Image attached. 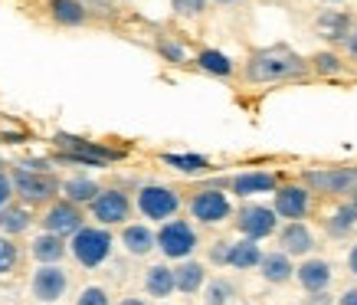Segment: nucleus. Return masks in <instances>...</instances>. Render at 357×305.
Here are the masks:
<instances>
[{"instance_id":"nucleus-1","label":"nucleus","mask_w":357,"mask_h":305,"mask_svg":"<svg viewBox=\"0 0 357 305\" xmlns=\"http://www.w3.org/2000/svg\"><path fill=\"white\" fill-rule=\"evenodd\" d=\"M312 73L308 59L289 50V46H269V50H259L246 59V69L243 76L252 82V86H272V82H292V79H305Z\"/></svg>"},{"instance_id":"nucleus-2","label":"nucleus","mask_w":357,"mask_h":305,"mask_svg":"<svg viewBox=\"0 0 357 305\" xmlns=\"http://www.w3.org/2000/svg\"><path fill=\"white\" fill-rule=\"evenodd\" d=\"M112 246H115V240H112V233L105 227H82L69 243V253L76 256L79 266L96 269L112 256Z\"/></svg>"},{"instance_id":"nucleus-3","label":"nucleus","mask_w":357,"mask_h":305,"mask_svg":"<svg viewBox=\"0 0 357 305\" xmlns=\"http://www.w3.org/2000/svg\"><path fill=\"white\" fill-rule=\"evenodd\" d=\"M302 184L312 194H357V168H308Z\"/></svg>"},{"instance_id":"nucleus-4","label":"nucleus","mask_w":357,"mask_h":305,"mask_svg":"<svg viewBox=\"0 0 357 305\" xmlns=\"http://www.w3.org/2000/svg\"><path fill=\"white\" fill-rule=\"evenodd\" d=\"M135 204H138L141 217L144 220H158V223H167V220L181 210V194L167 184H144L135 197Z\"/></svg>"},{"instance_id":"nucleus-5","label":"nucleus","mask_w":357,"mask_h":305,"mask_svg":"<svg viewBox=\"0 0 357 305\" xmlns=\"http://www.w3.org/2000/svg\"><path fill=\"white\" fill-rule=\"evenodd\" d=\"M56 142L63 144V161H73V164H82V168H102L109 161H121L125 151L119 148H102L96 142H86V138H73V135H59Z\"/></svg>"},{"instance_id":"nucleus-6","label":"nucleus","mask_w":357,"mask_h":305,"mask_svg":"<svg viewBox=\"0 0 357 305\" xmlns=\"http://www.w3.org/2000/svg\"><path fill=\"white\" fill-rule=\"evenodd\" d=\"M158 250L167 256V260L184 262L194 256L197 250V230L187 223V220H167L158 230Z\"/></svg>"},{"instance_id":"nucleus-7","label":"nucleus","mask_w":357,"mask_h":305,"mask_svg":"<svg viewBox=\"0 0 357 305\" xmlns=\"http://www.w3.org/2000/svg\"><path fill=\"white\" fill-rule=\"evenodd\" d=\"M13 194H20L26 204H46V200H53L59 184H56L53 174H46V171H30L26 164L20 168H13Z\"/></svg>"},{"instance_id":"nucleus-8","label":"nucleus","mask_w":357,"mask_h":305,"mask_svg":"<svg viewBox=\"0 0 357 305\" xmlns=\"http://www.w3.org/2000/svg\"><path fill=\"white\" fill-rule=\"evenodd\" d=\"M236 230L246 240H266L272 233H279V214L266 204H243L236 210Z\"/></svg>"},{"instance_id":"nucleus-9","label":"nucleus","mask_w":357,"mask_h":305,"mask_svg":"<svg viewBox=\"0 0 357 305\" xmlns=\"http://www.w3.org/2000/svg\"><path fill=\"white\" fill-rule=\"evenodd\" d=\"M190 217L197 223H206V227H213V223H223V220L233 217V204H229V197L217 187H206V191H197L190 197Z\"/></svg>"},{"instance_id":"nucleus-10","label":"nucleus","mask_w":357,"mask_h":305,"mask_svg":"<svg viewBox=\"0 0 357 305\" xmlns=\"http://www.w3.org/2000/svg\"><path fill=\"white\" fill-rule=\"evenodd\" d=\"M272 210L279 214V220H305L312 210V191L305 184H282L272 194Z\"/></svg>"},{"instance_id":"nucleus-11","label":"nucleus","mask_w":357,"mask_h":305,"mask_svg":"<svg viewBox=\"0 0 357 305\" xmlns=\"http://www.w3.org/2000/svg\"><path fill=\"white\" fill-rule=\"evenodd\" d=\"M89 210H92V217H96L102 227H115V223H125V220L131 217V200L125 191L109 187V191H102V194L89 204Z\"/></svg>"},{"instance_id":"nucleus-12","label":"nucleus","mask_w":357,"mask_h":305,"mask_svg":"<svg viewBox=\"0 0 357 305\" xmlns=\"http://www.w3.org/2000/svg\"><path fill=\"white\" fill-rule=\"evenodd\" d=\"M43 227H46V233H53V237H63L66 240V237H76L86 223H82V210H79L73 200H56L53 207L46 210Z\"/></svg>"},{"instance_id":"nucleus-13","label":"nucleus","mask_w":357,"mask_h":305,"mask_svg":"<svg viewBox=\"0 0 357 305\" xmlns=\"http://www.w3.org/2000/svg\"><path fill=\"white\" fill-rule=\"evenodd\" d=\"M66 285H69V279H66V273L59 269V266H40L36 273H33V299H40V302H56V299H63Z\"/></svg>"},{"instance_id":"nucleus-14","label":"nucleus","mask_w":357,"mask_h":305,"mask_svg":"<svg viewBox=\"0 0 357 305\" xmlns=\"http://www.w3.org/2000/svg\"><path fill=\"white\" fill-rule=\"evenodd\" d=\"M295 279H298V285H302L305 292H328V285H331V279H335V269H331V262L328 260H318V256H312V260H305L298 269H295Z\"/></svg>"},{"instance_id":"nucleus-15","label":"nucleus","mask_w":357,"mask_h":305,"mask_svg":"<svg viewBox=\"0 0 357 305\" xmlns=\"http://www.w3.org/2000/svg\"><path fill=\"white\" fill-rule=\"evenodd\" d=\"M279 246L285 256H308L314 250V233L302 220H292V223H285L279 230Z\"/></svg>"},{"instance_id":"nucleus-16","label":"nucleus","mask_w":357,"mask_h":305,"mask_svg":"<svg viewBox=\"0 0 357 305\" xmlns=\"http://www.w3.org/2000/svg\"><path fill=\"white\" fill-rule=\"evenodd\" d=\"M229 191L236 197H252V194H275L279 191V177L269 174V171H246V174H236L229 181Z\"/></svg>"},{"instance_id":"nucleus-17","label":"nucleus","mask_w":357,"mask_h":305,"mask_svg":"<svg viewBox=\"0 0 357 305\" xmlns=\"http://www.w3.org/2000/svg\"><path fill=\"white\" fill-rule=\"evenodd\" d=\"M121 246L128 256H148V253L158 250V233L144 223H128L121 230Z\"/></svg>"},{"instance_id":"nucleus-18","label":"nucleus","mask_w":357,"mask_h":305,"mask_svg":"<svg viewBox=\"0 0 357 305\" xmlns=\"http://www.w3.org/2000/svg\"><path fill=\"white\" fill-rule=\"evenodd\" d=\"M314 30L321 33L325 40H331V43H344V36L351 30H354V17H347L344 10H325L321 17H318V23H314Z\"/></svg>"},{"instance_id":"nucleus-19","label":"nucleus","mask_w":357,"mask_h":305,"mask_svg":"<svg viewBox=\"0 0 357 305\" xmlns=\"http://www.w3.org/2000/svg\"><path fill=\"white\" fill-rule=\"evenodd\" d=\"M144 289L151 299H167V295L177 292V276H174V266L167 262H158L144 273Z\"/></svg>"},{"instance_id":"nucleus-20","label":"nucleus","mask_w":357,"mask_h":305,"mask_svg":"<svg viewBox=\"0 0 357 305\" xmlns=\"http://www.w3.org/2000/svg\"><path fill=\"white\" fill-rule=\"evenodd\" d=\"M259 276L266 279V283L272 285H282V283H289L295 276V266H292V256H285L282 250L275 253H266L259 262Z\"/></svg>"},{"instance_id":"nucleus-21","label":"nucleus","mask_w":357,"mask_h":305,"mask_svg":"<svg viewBox=\"0 0 357 305\" xmlns=\"http://www.w3.org/2000/svg\"><path fill=\"white\" fill-rule=\"evenodd\" d=\"M174 276H177V292H184V295H194L206 285V269H204V262H197V260L177 262Z\"/></svg>"},{"instance_id":"nucleus-22","label":"nucleus","mask_w":357,"mask_h":305,"mask_svg":"<svg viewBox=\"0 0 357 305\" xmlns=\"http://www.w3.org/2000/svg\"><path fill=\"white\" fill-rule=\"evenodd\" d=\"M262 256H266V253L259 250V243L246 240V237L229 246V266H233V269H239V273H246V269H259Z\"/></svg>"},{"instance_id":"nucleus-23","label":"nucleus","mask_w":357,"mask_h":305,"mask_svg":"<svg viewBox=\"0 0 357 305\" xmlns=\"http://www.w3.org/2000/svg\"><path fill=\"white\" fill-rule=\"evenodd\" d=\"M194 63H197V69H200V73H206V76H217V79H229V76H233V69H236V66H233V59H229L227 53H220V50H200Z\"/></svg>"},{"instance_id":"nucleus-24","label":"nucleus","mask_w":357,"mask_h":305,"mask_svg":"<svg viewBox=\"0 0 357 305\" xmlns=\"http://www.w3.org/2000/svg\"><path fill=\"white\" fill-rule=\"evenodd\" d=\"M50 13L63 27H79V23L89 20V7L82 0H50Z\"/></svg>"},{"instance_id":"nucleus-25","label":"nucleus","mask_w":357,"mask_h":305,"mask_svg":"<svg viewBox=\"0 0 357 305\" xmlns=\"http://www.w3.org/2000/svg\"><path fill=\"white\" fill-rule=\"evenodd\" d=\"M161 161L167 164V168H174V171H181V174H206L213 164H210V158H204V154H177V151H167L161 154Z\"/></svg>"},{"instance_id":"nucleus-26","label":"nucleus","mask_w":357,"mask_h":305,"mask_svg":"<svg viewBox=\"0 0 357 305\" xmlns=\"http://www.w3.org/2000/svg\"><path fill=\"white\" fill-rule=\"evenodd\" d=\"M33 256L43 262V266H59V260L66 256V243L63 237H53V233H43L33 240Z\"/></svg>"},{"instance_id":"nucleus-27","label":"nucleus","mask_w":357,"mask_h":305,"mask_svg":"<svg viewBox=\"0 0 357 305\" xmlns=\"http://www.w3.org/2000/svg\"><path fill=\"white\" fill-rule=\"evenodd\" d=\"M308 66H312V73H318V76L325 79H337L347 73V63L344 56L335 53V50H321V53H314L312 59H308Z\"/></svg>"},{"instance_id":"nucleus-28","label":"nucleus","mask_w":357,"mask_h":305,"mask_svg":"<svg viewBox=\"0 0 357 305\" xmlns=\"http://www.w3.org/2000/svg\"><path fill=\"white\" fill-rule=\"evenodd\" d=\"M63 194H66V200H73L79 207V204H92L102 194V187L92 177H69V181H63Z\"/></svg>"},{"instance_id":"nucleus-29","label":"nucleus","mask_w":357,"mask_h":305,"mask_svg":"<svg viewBox=\"0 0 357 305\" xmlns=\"http://www.w3.org/2000/svg\"><path fill=\"white\" fill-rule=\"evenodd\" d=\"M30 227V210L26 207H0V233L3 237H17L23 230Z\"/></svg>"},{"instance_id":"nucleus-30","label":"nucleus","mask_w":357,"mask_h":305,"mask_svg":"<svg viewBox=\"0 0 357 305\" xmlns=\"http://www.w3.org/2000/svg\"><path fill=\"white\" fill-rule=\"evenodd\" d=\"M357 227V204H344V207H337L328 220V233L331 237H347L351 230Z\"/></svg>"},{"instance_id":"nucleus-31","label":"nucleus","mask_w":357,"mask_h":305,"mask_svg":"<svg viewBox=\"0 0 357 305\" xmlns=\"http://www.w3.org/2000/svg\"><path fill=\"white\" fill-rule=\"evenodd\" d=\"M233 299H236V289H233L229 279H210V283L204 285L206 305H233Z\"/></svg>"},{"instance_id":"nucleus-32","label":"nucleus","mask_w":357,"mask_h":305,"mask_svg":"<svg viewBox=\"0 0 357 305\" xmlns=\"http://www.w3.org/2000/svg\"><path fill=\"white\" fill-rule=\"evenodd\" d=\"M17 256H20V253H17V243L0 233V276H7L13 266H17Z\"/></svg>"},{"instance_id":"nucleus-33","label":"nucleus","mask_w":357,"mask_h":305,"mask_svg":"<svg viewBox=\"0 0 357 305\" xmlns=\"http://www.w3.org/2000/svg\"><path fill=\"white\" fill-rule=\"evenodd\" d=\"M76 305H112V302H109V292H105L102 285H86V289L79 292Z\"/></svg>"},{"instance_id":"nucleus-34","label":"nucleus","mask_w":357,"mask_h":305,"mask_svg":"<svg viewBox=\"0 0 357 305\" xmlns=\"http://www.w3.org/2000/svg\"><path fill=\"white\" fill-rule=\"evenodd\" d=\"M171 3H174V10L184 13V17H200L210 0H171Z\"/></svg>"},{"instance_id":"nucleus-35","label":"nucleus","mask_w":357,"mask_h":305,"mask_svg":"<svg viewBox=\"0 0 357 305\" xmlns=\"http://www.w3.org/2000/svg\"><path fill=\"white\" fill-rule=\"evenodd\" d=\"M158 50H161V56L164 59H171V63H184L187 59V53H184V46H177L174 40H158Z\"/></svg>"},{"instance_id":"nucleus-36","label":"nucleus","mask_w":357,"mask_h":305,"mask_svg":"<svg viewBox=\"0 0 357 305\" xmlns=\"http://www.w3.org/2000/svg\"><path fill=\"white\" fill-rule=\"evenodd\" d=\"M229 246H233V243H227V240L213 243V246H210V262H213V266H229Z\"/></svg>"},{"instance_id":"nucleus-37","label":"nucleus","mask_w":357,"mask_h":305,"mask_svg":"<svg viewBox=\"0 0 357 305\" xmlns=\"http://www.w3.org/2000/svg\"><path fill=\"white\" fill-rule=\"evenodd\" d=\"M10 197H13V181H10V174L0 168V207H7Z\"/></svg>"},{"instance_id":"nucleus-38","label":"nucleus","mask_w":357,"mask_h":305,"mask_svg":"<svg viewBox=\"0 0 357 305\" xmlns=\"http://www.w3.org/2000/svg\"><path fill=\"white\" fill-rule=\"evenodd\" d=\"M341 46H344V56H347V59L357 66V23H354V30L344 36V43H341Z\"/></svg>"},{"instance_id":"nucleus-39","label":"nucleus","mask_w":357,"mask_h":305,"mask_svg":"<svg viewBox=\"0 0 357 305\" xmlns=\"http://www.w3.org/2000/svg\"><path fill=\"white\" fill-rule=\"evenodd\" d=\"M305 305H337V302L328 292H312L308 299H305Z\"/></svg>"},{"instance_id":"nucleus-40","label":"nucleus","mask_w":357,"mask_h":305,"mask_svg":"<svg viewBox=\"0 0 357 305\" xmlns=\"http://www.w3.org/2000/svg\"><path fill=\"white\" fill-rule=\"evenodd\" d=\"M347 269H351V276H357V243L347 250Z\"/></svg>"},{"instance_id":"nucleus-41","label":"nucleus","mask_w":357,"mask_h":305,"mask_svg":"<svg viewBox=\"0 0 357 305\" xmlns=\"http://www.w3.org/2000/svg\"><path fill=\"white\" fill-rule=\"evenodd\" d=\"M337 305H357V289H347V292L337 299Z\"/></svg>"},{"instance_id":"nucleus-42","label":"nucleus","mask_w":357,"mask_h":305,"mask_svg":"<svg viewBox=\"0 0 357 305\" xmlns=\"http://www.w3.org/2000/svg\"><path fill=\"white\" fill-rule=\"evenodd\" d=\"M119 305H148V302H144V299H135V295H131V299H121Z\"/></svg>"},{"instance_id":"nucleus-43","label":"nucleus","mask_w":357,"mask_h":305,"mask_svg":"<svg viewBox=\"0 0 357 305\" xmlns=\"http://www.w3.org/2000/svg\"><path fill=\"white\" fill-rule=\"evenodd\" d=\"M213 3H220V7H236V3H243V0H213Z\"/></svg>"},{"instance_id":"nucleus-44","label":"nucleus","mask_w":357,"mask_h":305,"mask_svg":"<svg viewBox=\"0 0 357 305\" xmlns=\"http://www.w3.org/2000/svg\"><path fill=\"white\" fill-rule=\"evenodd\" d=\"M318 3H328V7H335V3H347V0H318Z\"/></svg>"},{"instance_id":"nucleus-45","label":"nucleus","mask_w":357,"mask_h":305,"mask_svg":"<svg viewBox=\"0 0 357 305\" xmlns=\"http://www.w3.org/2000/svg\"><path fill=\"white\" fill-rule=\"evenodd\" d=\"M96 3H102V7H105V0H96Z\"/></svg>"}]
</instances>
